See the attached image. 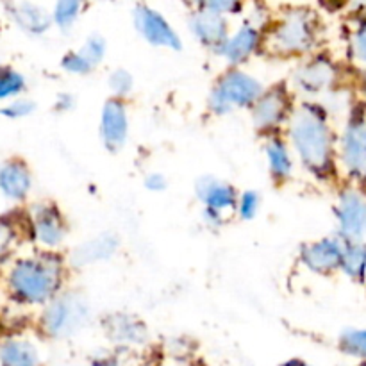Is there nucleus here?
<instances>
[{"instance_id":"nucleus-1","label":"nucleus","mask_w":366,"mask_h":366,"mask_svg":"<svg viewBox=\"0 0 366 366\" xmlns=\"http://www.w3.org/2000/svg\"><path fill=\"white\" fill-rule=\"evenodd\" d=\"M286 127V142L302 167L318 179L331 177L335 174V142L325 111L313 102L300 104L293 107Z\"/></svg>"},{"instance_id":"nucleus-2","label":"nucleus","mask_w":366,"mask_h":366,"mask_svg":"<svg viewBox=\"0 0 366 366\" xmlns=\"http://www.w3.org/2000/svg\"><path fill=\"white\" fill-rule=\"evenodd\" d=\"M66 261L56 250L16 257L6 270L4 285L11 299L25 306H45L63 292Z\"/></svg>"},{"instance_id":"nucleus-3","label":"nucleus","mask_w":366,"mask_h":366,"mask_svg":"<svg viewBox=\"0 0 366 366\" xmlns=\"http://www.w3.org/2000/svg\"><path fill=\"white\" fill-rule=\"evenodd\" d=\"M318 41V18L306 7H293L285 11L264 32L263 45L274 56L299 57L306 56Z\"/></svg>"},{"instance_id":"nucleus-4","label":"nucleus","mask_w":366,"mask_h":366,"mask_svg":"<svg viewBox=\"0 0 366 366\" xmlns=\"http://www.w3.org/2000/svg\"><path fill=\"white\" fill-rule=\"evenodd\" d=\"M264 86L257 77L238 66L225 70L211 88L207 107L217 117L232 113L236 109H250L259 99Z\"/></svg>"},{"instance_id":"nucleus-5","label":"nucleus","mask_w":366,"mask_h":366,"mask_svg":"<svg viewBox=\"0 0 366 366\" xmlns=\"http://www.w3.org/2000/svg\"><path fill=\"white\" fill-rule=\"evenodd\" d=\"M89 320V304L82 293L61 292L45 304L41 327L52 338H66L81 331Z\"/></svg>"},{"instance_id":"nucleus-6","label":"nucleus","mask_w":366,"mask_h":366,"mask_svg":"<svg viewBox=\"0 0 366 366\" xmlns=\"http://www.w3.org/2000/svg\"><path fill=\"white\" fill-rule=\"evenodd\" d=\"M27 229L43 250H57L66 239L68 222L57 204L43 200L29 207Z\"/></svg>"},{"instance_id":"nucleus-7","label":"nucleus","mask_w":366,"mask_h":366,"mask_svg":"<svg viewBox=\"0 0 366 366\" xmlns=\"http://www.w3.org/2000/svg\"><path fill=\"white\" fill-rule=\"evenodd\" d=\"M293 111L292 95L286 84H274L264 88L259 99L250 106V117H252L254 127L259 132L274 134L288 122Z\"/></svg>"},{"instance_id":"nucleus-8","label":"nucleus","mask_w":366,"mask_h":366,"mask_svg":"<svg viewBox=\"0 0 366 366\" xmlns=\"http://www.w3.org/2000/svg\"><path fill=\"white\" fill-rule=\"evenodd\" d=\"M132 21H134V29L138 31V34L149 45L174 50V52L182 50V39L179 32L154 7L147 6V4H138L132 11Z\"/></svg>"},{"instance_id":"nucleus-9","label":"nucleus","mask_w":366,"mask_h":366,"mask_svg":"<svg viewBox=\"0 0 366 366\" xmlns=\"http://www.w3.org/2000/svg\"><path fill=\"white\" fill-rule=\"evenodd\" d=\"M342 161L354 177H366V111L357 107L347 122L342 138Z\"/></svg>"},{"instance_id":"nucleus-10","label":"nucleus","mask_w":366,"mask_h":366,"mask_svg":"<svg viewBox=\"0 0 366 366\" xmlns=\"http://www.w3.org/2000/svg\"><path fill=\"white\" fill-rule=\"evenodd\" d=\"M129 107L124 99L111 97L100 111V142L111 154L120 152L129 139Z\"/></svg>"},{"instance_id":"nucleus-11","label":"nucleus","mask_w":366,"mask_h":366,"mask_svg":"<svg viewBox=\"0 0 366 366\" xmlns=\"http://www.w3.org/2000/svg\"><path fill=\"white\" fill-rule=\"evenodd\" d=\"M264 41V31L256 27V25L245 21L239 25L234 32H229L227 39L224 45L217 50V56L227 61L231 66H239L250 57L256 56L261 49H263Z\"/></svg>"},{"instance_id":"nucleus-12","label":"nucleus","mask_w":366,"mask_h":366,"mask_svg":"<svg viewBox=\"0 0 366 366\" xmlns=\"http://www.w3.org/2000/svg\"><path fill=\"white\" fill-rule=\"evenodd\" d=\"M188 27L193 38L213 52H217L224 45L229 32H231L227 16L206 9V7H195L192 11L188 18Z\"/></svg>"},{"instance_id":"nucleus-13","label":"nucleus","mask_w":366,"mask_h":366,"mask_svg":"<svg viewBox=\"0 0 366 366\" xmlns=\"http://www.w3.org/2000/svg\"><path fill=\"white\" fill-rule=\"evenodd\" d=\"M32 192V174L29 164L20 157L0 163V199L11 204H21Z\"/></svg>"},{"instance_id":"nucleus-14","label":"nucleus","mask_w":366,"mask_h":366,"mask_svg":"<svg viewBox=\"0 0 366 366\" xmlns=\"http://www.w3.org/2000/svg\"><path fill=\"white\" fill-rule=\"evenodd\" d=\"M336 79L335 64L324 56H317L300 64L293 74V84L300 93L318 95L331 88Z\"/></svg>"},{"instance_id":"nucleus-15","label":"nucleus","mask_w":366,"mask_h":366,"mask_svg":"<svg viewBox=\"0 0 366 366\" xmlns=\"http://www.w3.org/2000/svg\"><path fill=\"white\" fill-rule=\"evenodd\" d=\"M340 234L345 242H360L366 231V202L356 192H343L340 197L338 207Z\"/></svg>"},{"instance_id":"nucleus-16","label":"nucleus","mask_w":366,"mask_h":366,"mask_svg":"<svg viewBox=\"0 0 366 366\" xmlns=\"http://www.w3.org/2000/svg\"><path fill=\"white\" fill-rule=\"evenodd\" d=\"M343 242L332 238L318 239L302 245L300 249V263L313 274H331L338 270L342 263Z\"/></svg>"},{"instance_id":"nucleus-17","label":"nucleus","mask_w":366,"mask_h":366,"mask_svg":"<svg viewBox=\"0 0 366 366\" xmlns=\"http://www.w3.org/2000/svg\"><path fill=\"white\" fill-rule=\"evenodd\" d=\"M195 195L202 202L204 209H213L225 214L234 211L236 200H238V189L227 181L204 175L195 182Z\"/></svg>"},{"instance_id":"nucleus-18","label":"nucleus","mask_w":366,"mask_h":366,"mask_svg":"<svg viewBox=\"0 0 366 366\" xmlns=\"http://www.w3.org/2000/svg\"><path fill=\"white\" fill-rule=\"evenodd\" d=\"M7 14L21 32L34 38L46 34L52 27V16L49 11L32 0H14L7 7Z\"/></svg>"},{"instance_id":"nucleus-19","label":"nucleus","mask_w":366,"mask_h":366,"mask_svg":"<svg viewBox=\"0 0 366 366\" xmlns=\"http://www.w3.org/2000/svg\"><path fill=\"white\" fill-rule=\"evenodd\" d=\"M120 249V239L117 234L104 232V234L89 238L88 242L75 247L70 254V264L75 268L89 267V264L102 263L111 259Z\"/></svg>"},{"instance_id":"nucleus-20","label":"nucleus","mask_w":366,"mask_h":366,"mask_svg":"<svg viewBox=\"0 0 366 366\" xmlns=\"http://www.w3.org/2000/svg\"><path fill=\"white\" fill-rule=\"evenodd\" d=\"M292 149H290L288 142L282 139L281 136H270L264 145V156H267V164L268 172H270V177L274 179L277 184L288 181L293 175V163Z\"/></svg>"},{"instance_id":"nucleus-21","label":"nucleus","mask_w":366,"mask_h":366,"mask_svg":"<svg viewBox=\"0 0 366 366\" xmlns=\"http://www.w3.org/2000/svg\"><path fill=\"white\" fill-rule=\"evenodd\" d=\"M0 361L2 366H36L38 350L25 340H7L0 347Z\"/></svg>"},{"instance_id":"nucleus-22","label":"nucleus","mask_w":366,"mask_h":366,"mask_svg":"<svg viewBox=\"0 0 366 366\" xmlns=\"http://www.w3.org/2000/svg\"><path fill=\"white\" fill-rule=\"evenodd\" d=\"M107 329H109V336L124 343H142L147 338L145 325L142 322L134 320L132 317H127V315L109 317Z\"/></svg>"},{"instance_id":"nucleus-23","label":"nucleus","mask_w":366,"mask_h":366,"mask_svg":"<svg viewBox=\"0 0 366 366\" xmlns=\"http://www.w3.org/2000/svg\"><path fill=\"white\" fill-rule=\"evenodd\" d=\"M340 268L345 272L349 277L363 281L366 274V247L360 242H345L343 239L342 263Z\"/></svg>"},{"instance_id":"nucleus-24","label":"nucleus","mask_w":366,"mask_h":366,"mask_svg":"<svg viewBox=\"0 0 366 366\" xmlns=\"http://www.w3.org/2000/svg\"><path fill=\"white\" fill-rule=\"evenodd\" d=\"M84 9V0H56L52 13V25L61 32H70Z\"/></svg>"},{"instance_id":"nucleus-25","label":"nucleus","mask_w":366,"mask_h":366,"mask_svg":"<svg viewBox=\"0 0 366 366\" xmlns=\"http://www.w3.org/2000/svg\"><path fill=\"white\" fill-rule=\"evenodd\" d=\"M21 239V227L9 214H0V264L7 263L16 252Z\"/></svg>"},{"instance_id":"nucleus-26","label":"nucleus","mask_w":366,"mask_h":366,"mask_svg":"<svg viewBox=\"0 0 366 366\" xmlns=\"http://www.w3.org/2000/svg\"><path fill=\"white\" fill-rule=\"evenodd\" d=\"M27 89V79L11 64H0V104L24 95Z\"/></svg>"},{"instance_id":"nucleus-27","label":"nucleus","mask_w":366,"mask_h":366,"mask_svg":"<svg viewBox=\"0 0 366 366\" xmlns=\"http://www.w3.org/2000/svg\"><path fill=\"white\" fill-rule=\"evenodd\" d=\"M34 111H36L34 100L20 95L16 97V99H11L2 104V107H0V117L7 118V120H24V118L31 117Z\"/></svg>"},{"instance_id":"nucleus-28","label":"nucleus","mask_w":366,"mask_h":366,"mask_svg":"<svg viewBox=\"0 0 366 366\" xmlns=\"http://www.w3.org/2000/svg\"><path fill=\"white\" fill-rule=\"evenodd\" d=\"M261 207V197L259 193L254 189H245V192L238 193V200H236L234 211L243 222H250L257 217Z\"/></svg>"},{"instance_id":"nucleus-29","label":"nucleus","mask_w":366,"mask_h":366,"mask_svg":"<svg viewBox=\"0 0 366 366\" xmlns=\"http://www.w3.org/2000/svg\"><path fill=\"white\" fill-rule=\"evenodd\" d=\"M107 86H109L111 93H113L114 97L125 99V97L131 95L132 89H134V77H132L131 71L125 70V68H117V70L111 71L109 77H107Z\"/></svg>"},{"instance_id":"nucleus-30","label":"nucleus","mask_w":366,"mask_h":366,"mask_svg":"<svg viewBox=\"0 0 366 366\" xmlns=\"http://www.w3.org/2000/svg\"><path fill=\"white\" fill-rule=\"evenodd\" d=\"M61 68L66 74L77 75V77H84V75H89L95 70V66L82 56L81 50H70V52L64 54L61 57Z\"/></svg>"},{"instance_id":"nucleus-31","label":"nucleus","mask_w":366,"mask_h":366,"mask_svg":"<svg viewBox=\"0 0 366 366\" xmlns=\"http://www.w3.org/2000/svg\"><path fill=\"white\" fill-rule=\"evenodd\" d=\"M79 50H81L82 56H84L93 66H99V64L104 61V57H106L107 41L104 39V36L89 34Z\"/></svg>"},{"instance_id":"nucleus-32","label":"nucleus","mask_w":366,"mask_h":366,"mask_svg":"<svg viewBox=\"0 0 366 366\" xmlns=\"http://www.w3.org/2000/svg\"><path fill=\"white\" fill-rule=\"evenodd\" d=\"M340 345L345 350L347 354L352 356L365 357L366 360V331H360V329H349L342 335Z\"/></svg>"},{"instance_id":"nucleus-33","label":"nucleus","mask_w":366,"mask_h":366,"mask_svg":"<svg viewBox=\"0 0 366 366\" xmlns=\"http://www.w3.org/2000/svg\"><path fill=\"white\" fill-rule=\"evenodd\" d=\"M243 6H245V0H199L197 2V7H206V9L220 13L224 16L242 13Z\"/></svg>"},{"instance_id":"nucleus-34","label":"nucleus","mask_w":366,"mask_h":366,"mask_svg":"<svg viewBox=\"0 0 366 366\" xmlns=\"http://www.w3.org/2000/svg\"><path fill=\"white\" fill-rule=\"evenodd\" d=\"M143 184H145L149 192L161 193L168 188V179L163 174H159V172H150L145 177V181H143Z\"/></svg>"},{"instance_id":"nucleus-35","label":"nucleus","mask_w":366,"mask_h":366,"mask_svg":"<svg viewBox=\"0 0 366 366\" xmlns=\"http://www.w3.org/2000/svg\"><path fill=\"white\" fill-rule=\"evenodd\" d=\"M354 52H356L357 59L366 63V24L361 25L354 34Z\"/></svg>"},{"instance_id":"nucleus-36","label":"nucleus","mask_w":366,"mask_h":366,"mask_svg":"<svg viewBox=\"0 0 366 366\" xmlns=\"http://www.w3.org/2000/svg\"><path fill=\"white\" fill-rule=\"evenodd\" d=\"M75 107V97L71 95V93H59V95L56 97V100H54V109L57 111V113H68V111H71Z\"/></svg>"},{"instance_id":"nucleus-37","label":"nucleus","mask_w":366,"mask_h":366,"mask_svg":"<svg viewBox=\"0 0 366 366\" xmlns=\"http://www.w3.org/2000/svg\"><path fill=\"white\" fill-rule=\"evenodd\" d=\"M204 222H206L207 227L217 229L224 224V214L213 209H204Z\"/></svg>"},{"instance_id":"nucleus-38","label":"nucleus","mask_w":366,"mask_h":366,"mask_svg":"<svg viewBox=\"0 0 366 366\" xmlns=\"http://www.w3.org/2000/svg\"><path fill=\"white\" fill-rule=\"evenodd\" d=\"M281 366H310V365L304 363V361H300V360H292V361H286V363Z\"/></svg>"},{"instance_id":"nucleus-39","label":"nucleus","mask_w":366,"mask_h":366,"mask_svg":"<svg viewBox=\"0 0 366 366\" xmlns=\"http://www.w3.org/2000/svg\"><path fill=\"white\" fill-rule=\"evenodd\" d=\"M182 2L189 7H197V2H199V0H182Z\"/></svg>"}]
</instances>
